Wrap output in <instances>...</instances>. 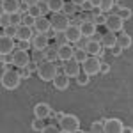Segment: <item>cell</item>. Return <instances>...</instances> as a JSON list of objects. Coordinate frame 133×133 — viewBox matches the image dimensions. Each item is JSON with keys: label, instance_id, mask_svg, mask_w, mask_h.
Wrapping results in <instances>:
<instances>
[{"label": "cell", "instance_id": "19", "mask_svg": "<svg viewBox=\"0 0 133 133\" xmlns=\"http://www.w3.org/2000/svg\"><path fill=\"white\" fill-rule=\"evenodd\" d=\"M85 50H87V53H89V55H101L103 44L99 41H94V39H87Z\"/></svg>", "mask_w": 133, "mask_h": 133}, {"label": "cell", "instance_id": "33", "mask_svg": "<svg viewBox=\"0 0 133 133\" xmlns=\"http://www.w3.org/2000/svg\"><path fill=\"white\" fill-rule=\"evenodd\" d=\"M117 14H119V16H121V18H123L124 21L126 20H130V18H131V9H130V7H119V11H117Z\"/></svg>", "mask_w": 133, "mask_h": 133}, {"label": "cell", "instance_id": "36", "mask_svg": "<svg viewBox=\"0 0 133 133\" xmlns=\"http://www.w3.org/2000/svg\"><path fill=\"white\" fill-rule=\"evenodd\" d=\"M0 25H2V29L9 27V25H11V14H7V12H4V11H2V16H0Z\"/></svg>", "mask_w": 133, "mask_h": 133}, {"label": "cell", "instance_id": "27", "mask_svg": "<svg viewBox=\"0 0 133 133\" xmlns=\"http://www.w3.org/2000/svg\"><path fill=\"white\" fill-rule=\"evenodd\" d=\"M76 80V85H80V87H85V85H89V80H91V75H87L85 71H80V75L75 78Z\"/></svg>", "mask_w": 133, "mask_h": 133}, {"label": "cell", "instance_id": "18", "mask_svg": "<svg viewBox=\"0 0 133 133\" xmlns=\"http://www.w3.org/2000/svg\"><path fill=\"white\" fill-rule=\"evenodd\" d=\"M73 53H75V48L69 43L62 44V46H59V61H62V62L69 61V59H73Z\"/></svg>", "mask_w": 133, "mask_h": 133}, {"label": "cell", "instance_id": "44", "mask_svg": "<svg viewBox=\"0 0 133 133\" xmlns=\"http://www.w3.org/2000/svg\"><path fill=\"white\" fill-rule=\"evenodd\" d=\"M48 131H61V128H59V123L57 124H48V126H46V128H44V133H48Z\"/></svg>", "mask_w": 133, "mask_h": 133}, {"label": "cell", "instance_id": "43", "mask_svg": "<svg viewBox=\"0 0 133 133\" xmlns=\"http://www.w3.org/2000/svg\"><path fill=\"white\" fill-rule=\"evenodd\" d=\"M92 9H94V5H92L91 0H85L82 5H80V11H92Z\"/></svg>", "mask_w": 133, "mask_h": 133}, {"label": "cell", "instance_id": "34", "mask_svg": "<svg viewBox=\"0 0 133 133\" xmlns=\"http://www.w3.org/2000/svg\"><path fill=\"white\" fill-rule=\"evenodd\" d=\"M23 23V12H14L11 14V25H21Z\"/></svg>", "mask_w": 133, "mask_h": 133}, {"label": "cell", "instance_id": "7", "mask_svg": "<svg viewBox=\"0 0 133 133\" xmlns=\"http://www.w3.org/2000/svg\"><path fill=\"white\" fill-rule=\"evenodd\" d=\"M105 27L110 32L119 34V32H123V29H124V20L117 12H115V14H108V16H107V21H105Z\"/></svg>", "mask_w": 133, "mask_h": 133}, {"label": "cell", "instance_id": "2", "mask_svg": "<svg viewBox=\"0 0 133 133\" xmlns=\"http://www.w3.org/2000/svg\"><path fill=\"white\" fill-rule=\"evenodd\" d=\"M59 128L62 133H75L80 131V119L73 114H61L59 117Z\"/></svg>", "mask_w": 133, "mask_h": 133}, {"label": "cell", "instance_id": "21", "mask_svg": "<svg viewBox=\"0 0 133 133\" xmlns=\"http://www.w3.org/2000/svg\"><path fill=\"white\" fill-rule=\"evenodd\" d=\"M34 37V27H27L21 23L18 27V39H27V41H32Z\"/></svg>", "mask_w": 133, "mask_h": 133}, {"label": "cell", "instance_id": "38", "mask_svg": "<svg viewBox=\"0 0 133 133\" xmlns=\"http://www.w3.org/2000/svg\"><path fill=\"white\" fill-rule=\"evenodd\" d=\"M16 48H21V50H27V51H29V48H32V41H27V39H18Z\"/></svg>", "mask_w": 133, "mask_h": 133}, {"label": "cell", "instance_id": "24", "mask_svg": "<svg viewBox=\"0 0 133 133\" xmlns=\"http://www.w3.org/2000/svg\"><path fill=\"white\" fill-rule=\"evenodd\" d=\"M78 5L76 4H73V2H66V5H64V9H62V12L64 14H68L69 18H75L76 14H78Z\"/></svg>", "mask_w": 133, "mask_h": 133}, {"label": "cell", "instance_id": "3", "mask_svg": "<svg viewBox=\"0 0 133 133\" xmlns=\"http://www.w3.org/2000/svg\"><path fill=\"white\" fill-rule=\"evenodd\" d=\"M21 75L20 71H14V69H7V71L2 73V87L4 89H7V91H14V89H18L21 83Z\"/></svg>", "mask_w": 133, "mask_h": 133}, {"label": "cell", "instance_id": "6", "mask_svg": "<svg viewBox=\"0 0 133 133\" xmlns=\"http://www.w3.org/2000/svg\"><path fill=\"white\" fill-rule=\"evenodd\" d=\"M32 61V57L29 55V51L27 50H21V48H16V50L12 51V66L14 68H25V66H29V62Z\"/></svg>", "mask_w": 133, "mask_h": 133}, {"label": "cell", "instance_id": "49", "mask_svg": "<svg viewBox=\"0 0 133 133\" xmlns=\"http://www.w3.org/2000/svg\"><path fill=\"white\" fill-rule=\"evenodd\" d=\"M73 4H76V5H78V7H80V5H82L83 2H85V0H71Z\"/></svg>", "mask_w": 133, "mask_h": 133}, {"label": "cell", "instance_id": "46", "mask_svg": "<svg viewBox=\"0 0 133 133\" xmlns=\"http://www.w3.org/2000/svg\"><path fill=\"white\" fill-rule=\"evenodd\" d=\"M101 75H108L110 73V64H107V62H101Z\"/></svg>", "mask_w": 133, "mask_h": 133}, {"label": "cell", "instance_id": "29", "mask_svg": "<svg viewBox=\"0 0 133 133\" xmlns=\"http://www.w3.org/2000/svg\"><path fill=\"white\" fill-rule=\"evenodd\" d=\"M53 41L57 46H62V44H66L68 43V37H66V32H55V36H53Z\"/></svg>", "mask_w": 133, "mask_h": 133}, {"label": "cell", "instance_id": "12", "mask_svg": "<svg viewBox=\"0 0 133 133\" xmlns=\"http://www.w3.org/2000/svg\"><path fill=\"white\" fill-rule=\"evenodd\" d=\"M105 133H121L124 128V124L121 123V119L117 117H110V119H105Z\"/></svg>", "mask_w": 133, "mask_h": 133}, {"label": "cell", "instance_id": "10", "mask_svg": "<svg viewBox=\"0 0 133 133\" xmlns=\"http://www.w3.org/2000/svg\"><path fill=\"white\" fill-rule=\"evenodd\" d=\"M14 46H16L14 37H9L5 34L0 36V55H9V53H12L14 51Z\"/></svg>", "mask_w": 133, "mask_h": 133}, {"label": "cell", "instance_id": "22", "mask_svg": "<svg viewBox=\"0 0 133 133\" xmlns=\"http://www.w3.org/2000/svg\"><path fill=\"white\" fill-rule=\"evenodd\" d=\"M43 53H44V59L46 61H59V46L57 44H50L48 48H44L43 50Z\"/></svg>", "mask_w": 133, "mask_h": 133}, {"label": "cell", "instance_id": "50", "mask_svg": "<svg viewBox=\"0 0 133 133\" xmlns=\"http://www.w3.org/2000/svg\"><path fill=\"white\" fill-rule=\"evenodd\" d=\"M123 131H124V133H131V131H133V128H126V126H124Z\"/></svg>", "mask_w": 133, "mask_h": 133}, {"label": "cell", "instance_id": "39", "mask_svg": "<svg viewBox=\"0 0 133 133\" xmlns=\"http://www.w3.org/2000/svg\"><path fill=\"white\" fill-rule=\"evenodd\" d=\"M105 21H107V16H105V12H98V14H94V23L99 27V25H105Z\"/></svg>", "mask_w": 133, "mask_h": 133}, {"label": "cell", "instance_id": "32", "mask_svg": "<svg viewBox=\"0 0 133 133\" xmlns=\"http://www.w3.org/2000/svg\"><path fill=\"white\" fill-rule=\"evenodd\" d=\"M27 12H29V14H32L34 18L43 16V12H41V9H39V5H37V4H36V5H27Z\"/></svg>", "mask_w": 133, "mask_h": 133}, {"label": "cell", "instance_id": "23", "mask_svg": "<svg viewBox=\"0 0 133 133\" xmlns=\"http://www.w3.org/2000/svg\"><path fill=\"white\" fill-rule=\"evenodd\" d=\"M117 43H119V44H121V46H123V50H128V48H130V46H131V36H130V34H126V32H119V34H117Z\"/></svg>", "mask_w": 133, "mask_h": 133}, {"label": "cell", "instance_id": "8", "mask_svg": "<svg viewBox=\"0 0 133 133\" xmlns=\"http://www.w3.org/2000/svg\"><path fill=\"white\" fill-rule=\"evenodd\" d=\"M62 71L66 73L69 78H76L78 75H80V62L76 61V59H69V61L64 62V66H62Z\"/></svg>", "mask_w": 133, "mask_h": 133}, {"label": "cell", "instance_id": "13", "mask_svg": "<svg viewBox=\"0 0 133 133\" xmlns=\"http://www.w3.org/2000/svg\"><path fill=\"white\" fill-rule=\"evenodd\" d=\"M34 30L39 32V34H50L51 30V23L46 16H39L36 18V23H34Z\"/></svg>", "mask_w": 133, "mask_h": 133}, {"label": "cell", "instance_id": "42", "mask_svg": "<svg viewBox=\"0 0 133 133\" xmlns=\"http://www.w3.org/2000/svg\"><path fill=\"white\" fill-rule=\"evenodd\" d=\"M39 9H41V12H43V16L44 14H48V11H50V5H48V0H39Z\"/></svg>", "mask_w": 133, "mask_h": 133}, {"label": "cell", "instance_id": "20", "mask_svg": "<svg viewBox=\"0 0 133 133\" xmlns=\"http://www.w3.org/2000/svg\"><path fill=\"white\" fill-rule=\"evenodd\" d=\"M101 44H103V48H108V50H110L114 44H117V34L107 30L105 34H103V37H101Z\"/></svg>", "mask_w": 133, "mask_h": 133}, {"label": "cell", "instance_id": "30", "mask_svg": "<svg viewBox=\"0 0 133 133\" xmlns=\"http://www.w3.org/2000/svg\"><path fill=\"white\" fill-rule=\"evenodd\" d=\"M18 27L20 25H9V27L4 29V34L9 36V37H18Z\"/></svg>", "mask_w": 133, "mask_h": 133}, {"label": "cell", "instance_id": "48", "mask_svg": "<svg viewBox=\"0 0 133 133\" xmlns=\"http://www.w3.org/2000/svg\"><path fill=\"white\" fill-rule=\"evenodd\" d=\"M21 4H25V5H36V4H39V0H21Z\"/></svg>", "mask_w": 133, "mask_h": 133}, {"label": "cell", "instance_id": "26", "mask_svg": "<svg viewBox=\"0 0 133 133\" xmlns=\"http://www.w3.org/2000/svg\"><path fill=\"white\" fill-rule=\"evenodd\" d=\"M87 57H89V53H87V50H85V48H80V46H76V48H75L73 59H76V61L80 62V64H82V62L85 61Z\"/></svg>", "mask_w": 133, "mask_h": 133}, {"label": "cell", "instance_id": "37", "mask_svg": "<svg viewBox=\"0 0 133 133\" xmlns=\"http://www.w3.org/2000/svg\"><path fill=\"white\" fill-rule=\"evenodd\" d=\"M34 23H36V18L29 14V12H23V25H27V27H34Z\"/></svg>", "mask_w": 133, "mask_h": 133}, {"label": "cell", "instance_id": "40", "mask_svg": "<svg viewBox=\"0 0 133 133\" xmlns=\"http://www.w3.org/2000/svg\"><path fill=\"white\" fill-rule=\"evenodd\" d=\"M110 53H112L114 57H121V55H123V46H121L119 43H117V44H114L112 48H110Z\"/></svg>", "mask_w": 133, "mask_h": 133}, {"label": "cell", "instance_id": "17", "mask_svg": "<svg viewBox=\"0 0 133 133\" xmlns=\"http://www.w3.org/2000/svg\"><path fill=\"white\" fill-rule=\"evenodd\" d=\"M51 114V107L48 103H37L34 107V115L36 117H41V119H48Z\"/></svg>", "mask_w": 133, "mask_h": 133}, {"label": "cell", "instance_id": "35", "mask_svg": "<svg viewBox=\"0 0 133 133\" xmlns=\"http://www.w3.org/2000/svg\"><path fill=\"white\" fill-rule=\"evenodd\" d=\"M91 131L92 133H101V131H105V123H103V121H96V123H92L91 124Z\"/></svg>", "mask_w": 133, "mask_h": 133}, {"label": "cell", "instance_id": "15", "mask_svg": "<svg viewBox=\"0 0 133 133\" xmlns=\"http://www.w3.org/2000/svg\"><path fill=\"white\" fill-rule=\"evenodd\" d=\"M80 30H82V36L85 39H91L92 36L98 32V25L94 21H82L80 23Z\"/></svg>", "mask_w": 133, "mask_h": 133}, {"label": "cell", "instance_id": "4", "mask_svg": "<svg viewBox=\"0 0 133 133\" xmlns=\"http://www.w3.org/2000/svg\"><path fill=\"white\" fill-rule=\"evenodd\" d=\"M50 23H51V30L53 32H64L69 25V16L64 14V12H53V16L50 18Z\"/></svg>", "mask_w": 133, "mask_h": 133}, {"label": "cell", "instance_id": "1", "mask_svg": "<svg viewBox=\"0 0 133 133\" xmlns=\"http://www.w3.org/2000/svg\"><path fill=\"white\" fill-rule=\"evenodd\" d=\"M57 73H59V68H57V64L53 61H46L44 59L37 66V76L41 78L43 82H53V78L57 76Z\"/></svg>", "mask_w": 133, "mask_h": 133}, {"label": "cell", "instance_id": "28", "mask_svg": "<svg viewBox=\"0 0 133 133\" xmlns=\"http://www.w3.org/2000/svg\"><path fill=\"white\" fill-rule=\"evenodd\" d=\"M44 128H46L44 119H41V117H34V121H32V130H34V131H44Z\"/></svg>", "mask_w": 133, "mask_h": 133}, {"label": "cell", "instance_id": "31", "mask_svg": "<svg viewBox=\"0 0 133 133\" xmlns=\"http://www.w3.org/2000/svg\"><path fill=\"white\" fill-rule=\"evenodd\" d=\"M114 4H115V0H101L99 11H101V12H108V11L114 7Z\"/></svg>", "mask_w": 133, "mask_h": 133}, {"label": "cell", "instance_id": "5", "mask_svg": "<svg viewBox=\"0 0 133 133\" xmlns=\"http://www.w3.org/2000/svg\"><path fill=\"white\" fill-rule=\"evenodd\" d=\"M82 71H85L87 75H91V76L98 75V73L101 71V61H99L96 55H89V57L82 62Z\"/></svg>", "mask_w": 133, "mask_h": 133}, {"label": "cell", "instance_id": "11", "mask_svg": "<svg viewBox=\"0 0 133 133\" xmlns=\"http://www.w3.org/2000/svg\"><path fill=\"white\" fill-rule=\"evenodd\" d=\"M66 37H68V43H73V44H76V43H80V39H82V30H80V25H75V23H71L68 29H66Z\"/></svg>", "mask_w": 133, "mask_h": 133}, {"label": "cell", "instance_id": "16", "mask_svg": "<svg viewBox=\"0 0 133 133\" xmlns=\"http://www.w3.org/2000/svg\"><path fill=\"white\" fill-rule=\"evenodd\" d=\"M20 2L21 0H2V11L7 12V14H14V12H20Z\"/></svg>", "mask_w": 133, "mask_h": 133}, {"label": "cell", "instance_id": "25", "mask_svg": "<svg viewBox=\"0 0 133 133\" xmlns=\"http://www.w3.org/2000/svg\"><path fill=\"white\" fill-rule=\"evenodd\" d=\"M48 5H50V12H62L66 2L64 0H48Z\"/></svg>", "mask_w": 133, "mask_h": 133}, {"label": "cell", "instance_id": "9", "mask_svg": "<svg viewBox=\"0 0 133 133\" xmlns=\"http://www.w3.org/2000/svg\"><path fill=\"white\" fill-rule=\"evenodd\" d=\"M50 46V34H36L34 37H32V48L34 50H39L43 51L44 48H48Z\"/></svg>", "mask_w": 133, "mask_h": 133}, {"label": "cell", "instance_id": "41", "mask_svg": "<svg viewBox=\"0 0 133 133\" xmlns=\"http://www.w3.org/2000/svg\"><path fill=\"white\" fill-rule=\"evenodd\" d=\"M32 61L37 62V64H39V62H43V61H44V53H43V51H39V50H34V53H32Z\"/></svg>", "mask_w": 133, "mask_h": 133}, {"label": "cell", "instance_id": "14", "mask_svg": "<svg viewBox=\"0 0 133 133\" xmlns=\"http://www.w3.org/2000/svg\"><path fill=\"white\" fill-rule=\"evenodd\" d=\"M53 87L57 89V91H66L68 87H69V76L66 75V73H57V76L53 78Z\"/></svg>", "mask_w": 133, "mask_h": 133}, {"label": "cell", "instance_id": "47", "mask_svg": "<svg viewBox=\"0 0 133 133\" xmlns=\"http://www.w3.org/2000/svg\"><path fill=\"white\" fill-rule=\"evenodd\" d=\"M2 62H5V64H12V53H9V55H2Z\"/></svg>", "mask_w": 133, "mask_h": 133}, {"label": "cell", "instance_id": "45", "mask_svg": "<svg viewBox=\"0 0 133 133\" xmlns=\"http://www.w3.org/2000/svg\"><path fill=\"white\" fill-rule=\"evenodd\" d=\"M20 75H21V78H30V76H32V71L29 69V68H21V69H20Z\"/></svg>", "mask_w": 133, "mask_h": 133}]
</instances>
